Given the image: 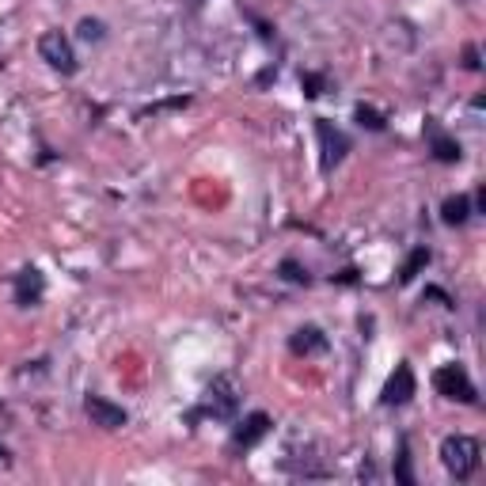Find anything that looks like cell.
<instances>
[{
	"instance_id": "3",
	"label": "cell",
	"mask_w": 486,
	"mask_h": 486,
	"mask_svg": "<svg viewBox=\"0 0 486 486\" xmlns=\"http://www.w3.org/2000/svg\"><path fill=\"white\" fill-rule=\"evenodd\" d=\"M433 388L445 399H456V403H468V407L479 403V392H475L471 376H468V369H463V365H441L433 372Z\"/></svg>"
},
{
	"instance_id": "2",
	"label": "cell",
	"mask_w": 486,
	"mask_h": 486,
	"mask_svg": "<svg viewBox=\"0 0 486 486\" xmlns=\"http://www.w3.org/2000/svg\"><path fill=\"white\" fill-rule=\"evenodd\" d=\"M236 411H240V384H236V376H213V384L205 388V399H202L198 414L228 422V418H236Z\"/></svg>"
},
{
	"instance_id": "1",
	"label": "cell",
	"mask_w": 486,
	"mask_h": 486,
	"mask_svg": "<svg viewBox=\"0 0 486 486\" xmlns=\"http://www.w3.org/2000/svg\"><path fill=\"white\" fill-rule=\"evenodd\" d=\"M441 463H445V471L456 475V479H471L475 468H479V441L475 437H445L441 441Z\"/></svg>"
},
{
	"instance_id": "13",
	"label": "cell",
	"mask_w": 486,
	"mask_h": 486,
	"mask_svg": "<svg viewBox=\"0 0 486 486\" xmlns=\"http://www.w3.org/2000/svg\"><path fill=\"white\" fill-rule=\"evenodd\" d=\"M422 266H430V247H414L411 251V259L403 263V270H399V285H411Z\"/></svg>"
},
{
	"instance_id": "15",
	"label": "cell",
	"mask_w": 486,
	"mask_h": 486,
	"mask_svg": "<svg viewBox=\"0 0 486 486\" xmlns=\"http://www.w3.org/2000/svg\"><path fill=\"white\" fill-rule=\"evenodd\" d=\"M282 278L293 282V285H308V282H312V278H308V270H304L297 259H285V263H282Z\"/></svg>"
},
{
	"instance_id": "9",
	"label": "cell",
	"mask_w": 486,
	"mask_h": 486,
	"mask_svg": "<svg viewBox=\"0 0 486 486\" xmlns=\"http://www.w3.org/2000/svg\"><path fill=\"white\" fill-rule=\"evenodd\" d=\"M42 293H46V278H42L38 266H24V270L15 273V304H19V308L38 304Z\"/></svg>"
},
{
	"instance_id": "11",
	"label": "cell",
	"mask_w": 486,
	"mask_h": 486,
	"mask_svg": "<svg viewBox=\"0 0 486 486\" xmlns=\"http://www.w3.org/2000/svg\"><path fill=\"white\" fill-rule=\"evenodd\" d=\"M426 130H430V149H433V160H441V164H456V160L463 156V153H460V144H456L449 134H441L437 125H433V118H430Z\"/></svg>"
},
{
	"instance_id": "8",
	"label": "cell",
	"mask_w": 486,
	"mask_h": 486,
	"mask_svg": "<svg viewBox=\"0 0 486 486\" xmlns=\"http://www.w3.org/2000/svg\"><path fill=\"white\" fill-rule=\"evenodd\" d=\"M270 414H263V411H255V414H247L243 422H240V430L232 433V452H247V449H255L259 441L270 433Z\"/></svg>"
},
{
	"instance_id": "4",
	"label": "cell",
	"mask_w": 486,
	"mask_h": 486,
	"mask_svg": "<svg viewBox=\"0 0 486 486\" xmlns=\"http://www.w3.org/2000/svg\"><path fill=\"white\" fill-rule=\"evenodd\" d=\"M38 54H42V61L54 69V73H61V76H73L76 73V54H73V42L61 35V31H46L38 38Z\"/></svg>"
},
{
	"instance_id": "5",
	"label": "cell",
	"mask_w": 486,
	"mask_h": 486,
	"mask_svg": "<svg viewBox=\"0 0 486 486\" xmlns=\"http://www.w3.org/2000/svg\"><path fill=\"white\" fill-rule=\"evenodd\" d=\"M315 137H320V167L331 175L334 167L346 160V153H350V137H346L342 130H334V125H331L327 118H315Z\"/></svg>"
},
{
	"instance_id": "16",
	"label": "cell",
	"mask_w": 486,
	"mask_h": 486,
	"mask_svg": "<svg viewBox=\"0 0 486 486\" xmlns=\"http://www.w3.org/2000/svg\"><path fill=\"white\" fill-rule=\"evenodd\" d=\"M353 118L362 122V125H369V130H384V114H380V111H372V107H365V103L353 111Z\"/></svg>"
},
{
	"instance_id": "6",
	"label": "cell",
	"mask_w": 486,
	"mask_h": 486,
	"mask_svg": "<svg viewBox=\"0 0 486 486\" xmlns=\"http://www.w3.org/2000/svg\"><path fill=\"white\" fill-rule=\"evenodd\" d=\"M414 392H418V384H414V369L403 362V365H395V372L388 376V384H384V395H380V403H384V407H407Z\"/></svg>"
},
{
	"instance_id": "19",
	"label": "cell",
	"mask_w": 486,
	"mask_h": 486,
	"mask_svg": "<svg viewBox=\"0 0 486 486\" xmlns=\"http://www.w3.org/2000/svg\"><path fill=\"white\" fill-rule=\"evenodd\" d=\"M468 69H479V54H475V46L468 50Z\"/></svg>"
},
{
	"instance_id": "20",
	"label": "cell",
	"mask_w": 486,
	"mask_h": 486,
	"mask_svg": "<svg viewBox=\"0 0 486 486\" xmlns=\"http://www.w3.org/2000/svg\"><path fill=\"white\" fill-rule=\"evenodd\" d=\"M0 460H8V449H0Z\"/></svg>"
},
{
	"instance_id": "14",
	"label": "cell",
	"mask_w": 486,
	"mask_h": 486,
	"mask_svg": "<svg viewBox=\"0 0 486 486\" xmlns=\"http://www.w3.org/2000/svg\"><path fill=\"white\" fill-rule=\"evenodd\" d=\"M395 479L403 486H414V471H411V449H407V437L399 441V456H395Z\"/></svg>"
},
{
	"instance_id": "17",
	"label": "cell",
	"mask_w": 486,
	"mask_h": 486,
	"mask_svg": "<svg viewBox=\"0 0 486 486\" xmlns=\"http://www.w3.org/2000/svg\"><path fill=\"white\" fill-rule=\"evenodd\" d=\"M80 38L99 42L103 38V24H99V19H80Z\"/></svg>"
},
{
	"instance_id": "7",
	"label": "cell",
	"mask_w": 486,
	"mask_h": 486,
	"mask_svg": "<svg viewBox=\"0 0 486 486\" xmlns=\"http://www.w3.org/2000/svg\"><path fill=\"white\" fill-rule=\"evenodd\" d=\"M84 414H88L92 426H99V430H122L125 422H130V414H125L118 403H111V399H103V395L84 399Z\"/></svg>"
},
{
	"instance_id": "10",
	"label": "cell",
	"mask_w": 486,
	"mask_h": 486,
	"mask_svg": "<svg viewBox=\"0 0 486 486\" xmlns=\"http://www.w3.org/2000/svg\"><path fill=\"white\" fill-rule=\"evenodd\" d=\"M289 350L297 353V357H308V353H320V350H327V338H323V331L320 327H297L289 334Z\"/></svg>"
},
{
	"instance_id": "12",
	"label": "cell",
	"mask_w": 486,
	"mask_h": 486,
	"mask_svg": "<svg viewBox=\"0 0 486 486\" xmlns=\"http://www.w3.org/2000/svg\"><path fill=\"white\" fill-rule=\"evenodd\" d=\"M468 217H471V198H468V194L445 198V205H441V221H445L449 228H456V224H468Z\"/></svg>"
},
{
	"instance_id": "18",
	"label": "cell",
	"mask_w": 486,
	"mask_h": 486,
	"mask_svg": "<svg viewBox=\"0 0 486 486\" xmlns=\"http://www.w3.org/2000/svg\"><path fill=\"white\" fill-rule=\"evenodd\" d=\"M320 84H323L320 76H304V95L315 99V95H320Z\"/></svg>"
}]
</instances>
